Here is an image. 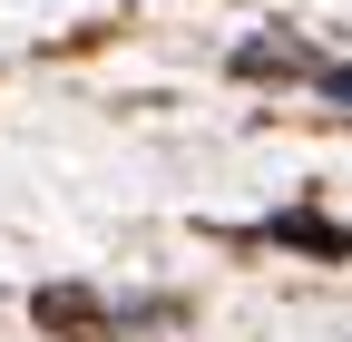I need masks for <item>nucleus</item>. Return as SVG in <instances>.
Masks as SVG:
<instances>
[{"label": "nucleus", "mask_w": 352, "mask_h": 342, "mask_svg": "<svg viewBox=\"0 0 352 342\" xmlns=\"http://www.w3.org/2000/svg\"><path fill=\"white\" fill-rule=\"evenodd\" d=\"M235 78H323V69H314V49H294V39H245Z\"/></svg>", "instance_id": "f257e3e1"}, {"label": "nucleus", "mask_w": 352, "mask_h": 342, "mask_svg": "<svg viewBox=\"0 0 352 342\" xmlns=\"http://www.w3.org/2000/svg\"><path fill=\"white\" fill-rule=\"evenodd\" d=\"M323 98H333V108L352 117V59H342V69H323Z\"/></svg>", "instance_id": "f03ea898"}]
</instances>
